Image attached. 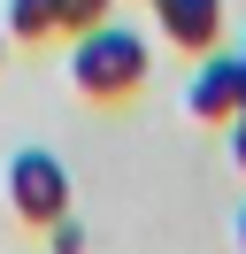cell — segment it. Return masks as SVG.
I'll list each match as a JSON object with an SVG mask.
<instances>
[{"instance_id": "cell-1", "label": "cell", "mask_w": 246, "mask_h": 254, "mask_svg": "<svg viewBox=\"0 0 246 254\" xmlns=\"http://www.w3.org/2000/svg\"><path fill=\"white\" fill-rule=\"evenodd\" d=\"M146 62H154V54H146V39H138V31H123L116 16L69 39V85H77L85 100H131L138 85H146Z\"/></svg>"}, {"instance_id": "cell-2", "label": "cell", "mask_w": 246, "mask_h": 254, "mask_svg": "<svg viewBox=\"0 0 246 254\" xmlns=\"http://www.w3.org/2000/svg\"><path fill=\"white\" fill-rule=\"evenodd\" d=\"M8 208L46 231L54 216H69V170H62L46 146H23V154L8 162Z\"/></svg>"}, {"instance_id": "cell-3", "label": "cell", "mask_w": 246, "mask_h": 254, "mask_svg": "<svg viewBox=\"0 0 246 254\" xmlns=\"http://www.w3.org/2000/svg\"><path fill=\"white\" fill-rule=\"evenodd\" d=\"M239 100H246V54L208 47V54H200V69H192V85H184V108H192L200 124H231Z\"/></svg>"}, {"instance_id": "cell-4", "label": "cell", "mask_w": 246, "mask_h": 254, "mask_svg": "<svg viewBox=\"0 0 246 254\" xmlns=\"http://www.w3.org/2000/svg\"><path fill=\"white\" fill-rule=\"evenodd\" d=\"M154 31L184 54H208L223 39V0H154Z\"/></svg>"}, {"instance_id": "cell-5", "label": "cell", "mask_w": 246, "mask_h": 254, "mask_svg": "<svg viewBox=\"0 0 246 254\" xmlns=\"http://www.w3.org/2000/svg\"><path fill=\"white\" fill-rule=\"evenodd\" d=\"M8 39H54V23H62V0H8Z\"/></svg>"}, {"instance_id": "cell-6", "label": "cell", "mask_w": 246, "mask_h": 254, "mask_svg": "<svg viewBox=\"0 0 246 254\" xmlns=\"http://www.w3.org/2000/svg\"><path fill=\"white\" fill-rule=\"evenodd\" d=\"M108 16H116V0H62V23H54V31H92V23H108Z\"/></svg>"}, {"instance_id": "cell-7", "label": "cell", "mask_w": 246, "mask_h": 254, "mask_svg": "<svg viewBox=\"0 0 246 254\" xmlns=\"http://www.w3.org/2000/svg\"><path fill=\"white\" fill-rule=\"evenodd\" d=\"M46 247H54V254H85V223L54 216V223H46Z\"/></svg>"}, {"instance_id": "cell-8", "label": "cell", "mask_w": 246, "mask_h": 254, "mask_svg": "<svg viewBox=\"0 0 246 254\" xmlns=\"http://www.w3.org/2000/svg\"><path fill=\"white\" fill-rule=\"evenodd\" d=\"M231 162H239V170H246V108L231 116Z\"/></svg>"}, {"instance_id": "cell-9", "label": "cell", "mask_w": 246, "mask_h": 254, "mask_svg": "<svg viewBox=\"0 0 246 254\" xmlns=\"http://www.w3.org/2000/svg\"><path fill=\"white\" fill-rule=\"evenodd\" d=\"M0 54H8V23H0Z\"/></svg>"}, {"instance_id": "cell-10", "label": "cell", "mask_w": 246, "mask_h": 254, "mask_svg": "<svg viewBox=\"0 0 246 254\" xmlns=\"http://www.w3.org/2000/svg\"><path fill=\"white\" fill-rule=\"evenodd\" d=\"M239 239H246V208H239Z\"/></svg>"}, {"instance_id": "cell-11", "label": "cell", "mask_w": 246, "mask_h": 254, "mask_svg": "<svg viewBox=\"0 0 246 254\" xmlns=\"http://www.w3.org/2000/svg\"><path fill=\"white\" fill-rule=\"evenodd\" d=\"M239 108H246V100H239Z\"/></svg>"}]
</instances>
